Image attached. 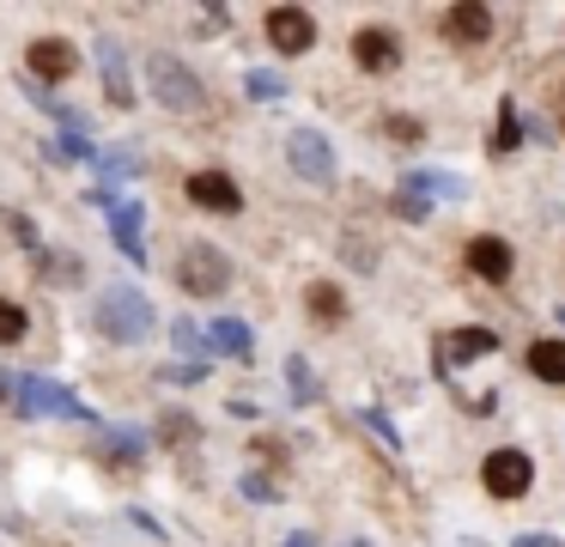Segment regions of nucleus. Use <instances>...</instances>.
Returning <instances> with one entry per match:
<instances>
[{
	"mask_svg": "<svg viewBox=\"0 0 565 547\" xmlns=\"http://www.w3.org/2000/svg\"><path fill=\"white\" fill-rule=\"evenodd\" d=\"M244 92L256 97V104H274V97H286V80H280V73H268V67H249L244 73Z\"/></svg>",
	"mask_w": 565,
	"mask_h": 547,
	"instance_id": "nucleus-25",
	"label": "nucleus"
},
{
	"mask_svg": "<svg viewBox=\"0 0 565 547\" xmlns=\"http://www.w3.org/2000/svg\"><path fill=\"white\" fill-rule=\"evenodd\" d=\"M286 383H292V401H298V408H310V401H317V377H310V365L298 359V353L286 359Z\"/></svg>",
	"mask_w": 565,
	"mask_h": 547,
	"instance_id": "nucleus-26",
	"label": "nucleus"
},
{
	"mask_svg": "<svg viewBox=\"0 0 565 547\" xmlns=\"http://www.w3.org/2000/svg\"><path fill=\"white\" fill-rule=\"evenodd\" d=\"M468 267H475L480 280H511V267H516V255H511V243L499 238V231H480V238H468Z\"/></svg>",
	"mask_w": 565,
	"mask_h": 547,
	"instance_id": "nucleus-9",
	"label": "nucleus"
},
{
	"mask_svg": "<svg viewBox=\"0 0 565 547\" xmlns=\"http://www.w3.org/2000/svg\"><path fill=\"white\" fill-rule=\"evenodd\" d=\"M147 85H152V104L171 109V116H201L207 109V85H201V73L189 67V61L177 55H147Z\"/></svg>",
	"mask_w": 565,
	"mask_h": 547,
	"instance_id": "nucleus-2",
	"label": "nucleus"
},
{
	"mask_svg": "<svg viewBox=\"0 0 565 547\" xmlns=\"http://www.w3.org/2000/svg\"><path fill=\"white\" fill-rule=\"evenodd\" d=\"M135 170H140V152H110V158H98V189L116 194V182L135 177Z\"/></svg>",
	"mask_w": 565,
	"mask_h": 547,
	"instance_id": "nucleus-20",
	"label": "nucleus"
},
{
	"mask_svg": "<svg viewBox=\"0 0 565 547\" xmlns=\"http://www.w3.org/2000/svg\"><path fill=\"white\" fill-rule=\"evenodd\" d=\"M390 207H395V219H407V225H426V219H431V201L419 189H407V182L390 194Z\"/></svg>",
	"mask_w": 565,
	"mask_h": 547,
	"instance_id": "nucleus-23",
	"label": "nucleus"
},
{
	"mask_svg": "<svg viewBox=\"0 0 565 547\" xmlns=\"http://www.w3.org/2000/svg\"><path fill=\"white\" fill-rule=\"evenodd\" d=\"M402 182H407V189H419L426 201H431V194H444V201H462V194H468V182L450 177V170H414V177H402Z\"/></svg>",
	"mask_w": 565,
	"mask_h": 547,
	"instance_id": "nucleus-18",
	"label": "nucleus"
},
{
	"mask_svg": "<svg viewBox=\"0 0 565 547\" xmlns=\"http://www.w3.org/2000/svg\"><path fill=\"white\" fill-rule=\"evenodd\" d=\"M280 547H317V535H310V529H292V535H286Z\"/></svg>",
	"mask_w": 565,
	"mask_h": 547,
	"instance_id": "nucleus-35",
	"label": "nucleus"
},
{
	"mask_svg": "<svg viewBox=\"0 0 565 547\" xmlns=\"http://www.w3.org/2000/svg\"><path fill=\"white\" fill-rule=\"evenodd\" d=\"M353 61L365 73H395L402 67V43H395V31H377V24H371V31L353 36Z\"/></svg>",
	"mask_w": 565,
	"mask_h": 547,
	"instance_id": "nucleus-14",
	"label": "nucleus"
},
{
	"mask_svg": "<svg viewBox=\"0 0 565 547\" xmlns=\"http://www.w3.org/2000/svg\"><path fill=\"white\" fill-rule=\"evenodd\" d=\"M207 347L225 353V359H249V353H256V335H249V323H237V316H220V323L207 328Z\"/></svg>",
	"mask_w": 565,
	"mask_h": 547,
	"instance_id": "nucleus-15",
	"label": "nucleus"
},
{
	"mask_svg": "<svg viewBox=\"0 0 565 547\" xmlns=\"http://www.w3.org/2000/svg\"><path fill=\"white\" fill-rule=\"evenodd\" d=\"M359 420H365V425H371V432H377V438H383V444H390V450L402 444V438H395V425L383 420V413H371V408H365V413H359Z\"/></svg>",
	"mask_w": 565,
	"mask_h": 547,
	"instance_id": "nucleus-32",
	"label": "nucleus"
},
{
	"mask_svg": "<svg viewBox=\"0 0 565 547\" xmlns=\"http://www.w3.org/2000/svg\"><path fill=\"white\" fill-rule=\"evenodd\" d=\"M286 165H292L305 182L329 189V182H334V146L322 140L317 128H292V134H286Z\"/></svg>",
	"mask_w": 565,
	"mask_h": 547,
	"instance_id": "nucleus-5",
	"label": "nucleus"
},
{
	"mask_svg": "<svg viewBox=\"0 0 565 547\" xmlns=\"http://www.w3.org/2000/svg\"><path fill=\"white\" fill-rule=\"evenodd\" d=\"M383 134H390L395 146H414V140H426V128H419V116H383Z\"/></svg>",
	"mask_w": 565,
	"mask_h": 547,
	"instance_id": "nucleus-29",
	"label": "nucleus"
},
{
	"mask_svg": "<svg viewBox=\"0 0 565 547\" xmlns=\"http://www.w3.org/2000/svg\"><path fill=\"white\" fill-rule=\"evenodd\" d=\"M487 353H499V335H492V328H450V335H444V347H438V371L450 377L456 365H468V359H487Z\"/></svg>",
	"mask_w": 565,
	"mask_h": 547,
	"instance_id": "nucleus-7",
	"label": "nucleus"
},
{
	"mask_svg": "<svg viewBox=\"0 0 565 547\" xmlns=\"http://www.w3.org/2000/svg\"><path fill=\"white\" fill-rule=\"evenodd\" d=\"M38 274H43V286H86V262H79V255H38Z\"/></svg>",
	"mask_w": 565,
	"mask_h": 547,
	"instance_id": "nucleus-17",
	"label": "nucleus"
},
{
	"mask_svg": "<svg viewBox=\"0 0 565 547\" xmlns=\"http://www.w3.org/2000/svg\"><path fill=\"white\" fill-rule=\"evenodd\" d=\"M25 67L38 73V80H67V73L79 67V55H74L67 36H38V43L25 49Z\"/></svg>",
	"mask_w": 565,
	"mask_h": 547,
	"instance_id": "nucleus-12",
	"label": "nucleus"
},
{
	"mask_svg": "<svg viewBox=\"0 0 565 547\" xmlns=\"http://www.w3.org/2000/svg\"><path fill=\"white\" fill-rule=\"evenodd\" d=\"M341 547H371V541H341Z\"/></svg>",
	"mask_w": 565,
	"mask_h": 547,
	"instance_id": "nucleus-36",
	"label": "nucleus"
},
{
	"mask_svg": "<svg viewBox=\"0 0 565 547\" xmlns=\"http://www.w3.org/2000/svg\"><path fill=\"white\" fill-rule=\"evenodd\" d=\"M480 481H487L492 498H523L529 486H535V462H529V450L504 444V450H492V456L480 462Z\"/></svg>",
	"mask_w": 565,
	"mask_h": 547,
	"instance_id": "nucleus-4",
	"label": "nucleus"
},
{
	"mask_svg": "<svg viewBox=\"0 0 565 547\" xmlns=\"http://www.w3.org/2000/svg\"><path fill=\"white\" fill-rule=\"evenodd\" d=\"M207 377V365H171V371H159V383H201Z\"/></svg>",
	"mask_w": 565,
	"mask_h": 547,
	"instance_id": "nucleus-31",
	"label": "nucleus"
},
{
	"mask_svg": "<svg viewBox=\"0 0 565 547\" xmlns=\"http://www.w3.org/2000/svg\"><path fill=\"white\" fill-rule=\"evenodd\" d=\"M177 286H183L189 298H220V292L232 286V255H225L220 243H189V250L177 255Z\"/></svg>",
	"mask_w": 565,
	"mask_h": 547,
	"instance_id": "nucleus-3",
	"label": "nucleus"
},
{
	"mask_svg": "<svg viewBox=\"0 0 565 547\" xmlns=\"http://www.w3.org/2000/svg\"><path fill=\"white\" fill-rule=\"evenodd\" d=\"M189 201L207 207V213H237V207H244V189H237L225 170H195V177H189Z\"/></svg>",
	"mask_w": 565,
	"mask_h": 547,
	"instance_id": "nucleus-10",
	"label": "nucleus"
},
{
	"mask_svg": "<svg viewBox=\"0 0 565 547\" xmlns=\"http://www.w3.org/2000/svg\"><path fill=\"white\" fill-rule=\"evenodd\" d=\"M92 323H98V335L116 340V347H140V340H152L159 311H152V298H147L140 286H104Z\"/></svg>",
	"mask_w": 565,
	"mask_h": 547,
	"instance_id": "nucleus-1",
	"label": "nucleus"
},
{
	"mask_svg": "<svg viewBox=\"0 0 565 547\" xmlns=\"http://www.w3.org/2000/svg\"><path fill=\"white\" fill-rule=\"evenodd\" d=\"M25 335H31V316H25V304L0 298V347H19Z\"/></svg>",
	"mask_w": 565,
	"mask_h": 547,
	"instance_id": "nucleus-21",
	"label": "nucleus"
},
{
	"mask_svg": "<svg viewBox=\"0 0 565 547\" xmlns=\"http://www.w3.org/2000/svg\"><path fill=\"white\" fill-rule=\"evenodd\" d=\"M559 328H565V298H559Z\"/></svg>",
	"mask_w": 565,
	"mask_h": 547,
	"instance_id": "nucleus-37",
	"label": "nucleus"
},
{
	"mask_svg": "<svg viewBox=\"0 0 565 547\" xmlns=\"http://www.w3.org/2000/svg\"><path fill=\"white\" fill-rule=\"evenodd\" d=\"M50 158H55V165H79V158H92L86 134H55V140H50Z\"/></svg>",
	"mask_w": 565,
	"mask_h": 547,
	"instance_id": "nucleus-27",
	"label": "nucleus"
},
{
	"mask_svg": "<svg viewBox=\"0 0 565 547\" xmlns=\"http://www.w3.org/2000/svg\"><path fill=\"white\" fill-rule=\"evenodd\" d=\"M523 146V116H516V104L504 97L499 104V134H492V152H516Z\"/></svg>",
	"mask_w": 565,
	"mask_h": 547,
	"instance_id": "nucleus-22",
	"label": "nucleus"
},
{
	"mask_svg": "<svg viewBox=\"0 0 565 547\" xmlns=\"http://www.w3.org/2000/svg\"><path fill=\"white\" fill-rule=\"evenodd\" d=\"M262 31H268V43L280 49V55H310V43H317V19H310L305 7H268Z\"/></svg>",
	"mask_w": 565,
	"mask_h": 547,
	"instance_id": "nucleus-6",
	"label": "nucleus"
},
{
	"mask_svg": "<svg viewBox=\"0 0 565 547\" xmlns=\"http://www.w3.org/2000/svg\"><path fill=\"white\" fill-rule=\"evenodd\" d=\"M310 316H322V323H341L347 316V298H341V286H310Z\"/></svg>",
	"mask_w": 565,
	"mask_h": 547,
	"instance_id": "nucleus-24",
	"label": "nucleus"
},
{
	"mask_svg": "<svg viewBox=\"0 0 565 547\" xmlns=\"http://www.w3.org/2000/svg\"><path fill=\"white\" fill-rule=\"evenodd\" d=\"M559 116H565V97H559Z\"/></svg>",
	"mask_w": 565,
	"mask_h": 547,
	"instance_id": "nucleus-38",
	"label": "nucleus"
},
{
	"mask_svg": "<svg viewBox=\"0 0 565 547\" xmlns=\"http://www.w3.org/2000/svg\"><path fill=\"white\" fill-rule=\"evenodd\" d=\"M171 340L189 353V359H201V365H207V353H213V347H207V328H195V323H177V328H171Z\"/></svg>",
	"mask_w": 565,
	"mask_h": 547,
	"instance_id": "nucleus-28",
	"label": "nucleus"
},
{
	"mask_svg": "<svg viewBox=\"0 0 565 547\" xmlns=\"http://www.w3.org/2000/svg\"><path fill=\"white\" fill-rule=\"evenodd\" d=\"M104 456H110V462H122V469H128V462H140V456H147V438H140L135 425H116V432H104Z\"/></svg>",
	"mask_w": 565,
	"mask_h": 547,
	"instance_id": "nucleus-19",
	"label": "nucleus"
},
{
	"mask_svg": "<svg viewBox=\"0 0 565 547\" xmlns=\"http://www.w3.org/2000/svg\"><path fill=\"white\" fill-rule=\"evenodd\" d=\"M244 493L249 498H280V486H274L268 474H244Z\"/></svg>",
	"mask_w": 565,
	"mask_h": 547,
	"instance_id": "nucleus-33",
	"label": "nucleus"
},
{
	"mask_svg": "<svg viewBox=\"0 0 565 547\" xmlns=\"http://www.w3.org/2000/svg\"><path fill=\"white\" fill-rule=\"evenodd\" d=\"M444 36H450V43H487L492 36V7L487 0H456V7L444 12Z\"/></svg>",
	"mask_w": 565,
	"mask_h": 547,
	"instance_id": "nucleus-11",
	"label": "nucleus"
},
{
	"mask_svg": "<svg viewBox=\"0 0 565 547\" xmlns=\"http://www.w3.org/2000/svg\"><path fill=\"white\" fill-rule=\"evenodd\" d=\"M164 444H189V438H195V420H189V413H164Z\"/></svg>",
	"mask_w": 565,
	"mask_h": 547,
	"instance_id": "nucleus-30",
	"label": "nucleus"
},
{
	"mask_svg": "<svg viewBox=\"0 0 565 547\" xmlns=\"http://www.w3.org/2000/svg\"><path fill=\"white\" fill-rule=\"evenodd\" d=\"M529 371H535L541 383L565 389V335H547V340H535V347H529Z\"/></svg>",
	"mask_w": 565,
	"mask_h": 547,
	"instance_id": "nucleus-16",
	"label": "nucleus"
},
{
	"mask_svg": "<svg viewBox=\"0 0 565 547\" xmlns=\"http://www.w3.org/2000/svg\"><path fill=\"white\" fill-rule=\"evenodd\" d=\"M511 547H565V541H559V535H516Z\"/></svg>",
	"mask_w": 565,
	"mask_h": 547,
	"instance_id": "nucleus-34",
	"label": "nucleus"
},
{
	"mask_svg": "<svg viewBox=\"0 0 565 547\" xmlns=\"http://www.w3.org/2000/svg\"><path fill=\"white\" fill-rule=\"evenodd\" d=\"M98 80H104V97L116 109H135V85H128V61H122V43L116 36H98Z\"/></svg>",
	"mask_w": 565,
	"mask_h": 547,
	"instance_id": "nucleus-8",
	"label": "nucleus"
},
{
	"mask_svg": "<svg viewBox=\"0 0 565 547\" xmlns=\"http://www.w3.org/2000/svg\"><path fill=\"white\" fill-rule=\"evenodd\" d=\"M140 231H147V207L140 201H116L110 207V238H116V250L128 255V262H147V243H140Z\"/></svg>",
	"mask_w": 565,
	"mask_h": 547,
	"instance_id": "nucleus-13",
	"label": "nucleus"
}]
</instances>
